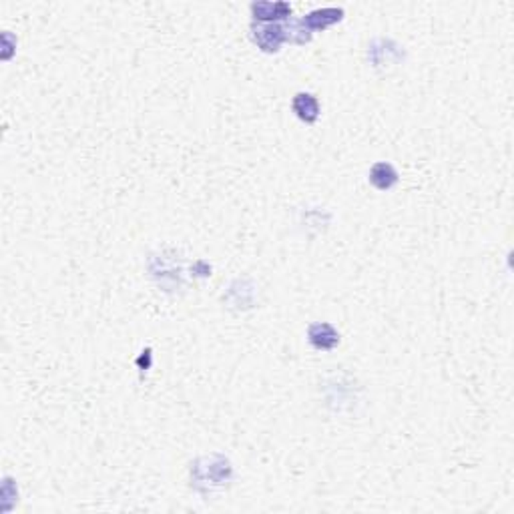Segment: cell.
Instances as JSON below:
<instances>
[{
	"mask_svg": "<svg viewBox=\"0 0 514 514\" xmlns=\"http://www.w3.org/2000/svg\"><path fill=\"white\" fill-rule=\"evenodd\" d=\"M253 39L263 51H277L285 40L283 26L273 25V23L257 25V28H253Z\"/></svg>",
	"mask_w": 514,
	"mask_h": 514,
	"instance_id": "obj_1",
	"label": "cell"
},
{
	"mask_svg": "<svg viewBox=\"0 0 514 514\" xmlns=\"http://www.w3.org/2000/svg\"><path fill=\"white\" fill-rule=\"evenodd\" d=\"M251 13L257 20L273 23V20L287 18L292 13V6L287 2H256L251 4Z\"/></svg>",
	"mask_w": 514,
	"mask_h": 514,
	"instance_id": "obj_2",
	"label": "cell"
},
{
	"mask_svg": "<svg viewBox=\"0 0 514 514\" xmlns=\"http://www.w3.org/2000/svg\"><path fill=\"white\" fill-rule=\"evenodd\" d=\"M344 16L342 8H323V11H313L304 18V25H308L309 28L318 30V28H325V26L334 25L340 18Z\"/></svg>",
	"mask_w": 514,
	"mask_h": 514,
	"instance_id": "obj_3",
	"label": "cell"
},
{
	"mask_svg": "<svg viewBox=\"0 0 514 514\" xmlns=\"http://www.w3.org/2000/svg\"><path fill=\"white\" fill-rule=\"evenodd\" d=\"M294 109H296L297 116L304 119V121H308V123L316 121L318 119V111H320L316 97L308 95V92H299L297 95L296 101H294Z\"/></svg>",
	"mask_w": 514,
	"mask_h": 514,
	"instance_id": "obj_4",
	"label": "cell"
}]
</instances>
